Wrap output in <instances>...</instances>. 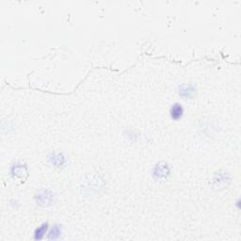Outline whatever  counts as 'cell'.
<instances>
[{
    "label": "cell",
    "mask_w": 241,
    "mask_h": 241,
    "mask_svg": "<svg viewBox=\"0 0 241 241\" xmlns=\"http://www.w3.org/2000/svg\"><path fill=\"white\" fill-rule=\"evenodd\" d=\"M184 92H185V93H188V88H187V89H184V90H182V93H184ZM190 92H193V90H190V89H188V93H190Z\"/></svg>",
    "instance_id": "cell-3"
},
{
    "label": "cell",
    "mask_w": 241,
    "mask_h": 241,
    "mask_svg": "<svg viewBox=\"0 0 241 241\" xmlns=\"http://www.w3.org/2000/svg\"><path fill=\"white\" fill-rule=\"evenodd\" d=\"M183 108L182 105H179V104H175L172 107V109H171V115L172 117V119L174 120H178L182 117L183 115Z\"/></svg>",
    "instance_id": "cell-1"
},
{
    "label": "cell",
    "mask_w": 241,
    "mask_h": 241,
    "mask_svg": "<svg viewBox=\"0 0 241 241\" xmlns=\"http://www.w3.org/2000/svg\"><path fill=\"white\" fill-rule=\"evenodd\" d=\"M46 229H47V224H43L42 226H41L40 228L37 229L36 231V234H35V238L36 239H41L42 238L43 235L46 232Z\"/></svg>",
    "instance_id": "cell-2"
}]
</instances>
